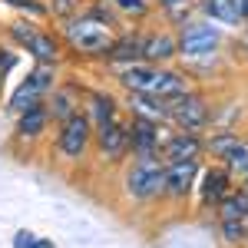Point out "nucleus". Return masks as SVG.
<instances>
[{
	"label": "nucleus",
	"mask_w": 248,
	"mask_h": 248,
	"mask_svg": "<svg viewBox=\"0 0 248 248\" xmlns=\"http://www.w3.org/2000/svg\"><path fill=\"white\" fill-rule=\"evenodd\" d=\"M116 79L126 93H146V96H159V99H172V96L186 93L189 79L186 73L166 70L159 63H126L123 70H116Z\"/></svg>",
	"instance_id": "f257e3e1"
},
{
	"label": "nucleus",
	"mask_w": 248,
	"mask_h": 248,
	"mask_svg": "<svg viewBox=\"0 0 248 248\" xmlns=\"http://www.w3.org/2000/svg\"><path fill=\"white\" fill-rule=\"evenodd\" d=\"M113 27L99 23V20L86 17V14H77V17L63 20V43L79 53V57H106L109 46H113Z\"/></svg>",
	"instance_id": "f03ea898"
},
{
	"label": "nucleus",
	"mask_w": 248,
	"mask_h": 248,
	"mask_svg": "<svg viewBox=\"0 0 248 248\" xmlns=\"http://www.w3.org/2000/svg\"><path fill=\"white\" fill-rule=\"evenodd\" d=\"M126 192L136 202H153L166 192V166L155 159H136V166L126 172Z\"/></svg>",
	"instance_id": "7ed1b4c3"
},
{
	"label": "nucleus",
	"mask_w": 248,
	"mask_h": 248,
	"mask_svg": "<svg viewBox=\"0 0 248 248\" xmlns=\"http://www.w3.org/2000/svg\"><path fill=\"white\" fill-rule=\"evenodd\" d=\"M53 86H57V70L50 63H37V70H30L27 79L10 96V103H7L10 113H23V109H30L37 103H46V96L53 93Z\"/></svg>",
	"instance_id": "20e7f679"
},
{
	"label": "nucleus",
	"mask_w": 248,
	"mask_h": 248,
	"mask_svg": "<svg viewBox=\"0 0 248 248\" xmlns=\"http://www.w3.org/2000/svg\"><path fill=\"white\" fill-rule=\"evenodd\" d=\"M166 113H169V123L175 129H182V133H199V129L209 126V106H205L202 96L192 93V90L166 99Z\"/></svg>",
	"instance_id": "39448f33"
},
{
	"label": "nucleus",
	"mask_w": 248,
	"mask_h": 248,
	"mask_svg": "<svg viewBox=\"0 0 248 248\" xmlns=\"http://www.w3.org/2000/svg\"><path fill=\"white\" fill-rule=\"evenodd\" d=\"M179 40V53L189 60L199 57H212L218 46H222V33L212 20H199V23H182V30L175 33Z\"/></svg>",
	"instance_id": "423d86ee"
},
{
	"label": "nucleus",
	"mask_w": 248,
	"mask_h": 248,
	"mask_svg": "<svg viewBox=\"0 0 248 248\" xmlns=\"http://www.w3.org/2000/svg\"><path fill=\"white\" fill-rule=\"evenodd\" d=\"M10 37H14V43H20L30 57L37 60V63H57L60 60V43L57 37H50L46 30H40V27H33V23H27V20H17L14 27H10Z\"/></svg>",
	"instance_id": "0eeeda50"
},
{
	"label": "nucleus",
	"mask_w": 248,
	"mask_h": 248,
	"mask_svg": "<svg viewBox=\"0 0 248 248\" xmlns=\"http://www.w3.org/2000/svg\"><path fill=\"white\" fill-rule=\"evenodd\" d=\"M90 142H93V123H90V116L83 109H77L73 116H66L60 123L57 149L63 159H83V153L90 149Z\"/></svg>",
	"instance_id": "6e6552de"
},
{
	"label": "nucleus",
	"mask_w": 248,
	"mask_h": 248,
	"mask_svg": "<svg viewBox=\"0 0 248 248\" xmlns=\"http://www.w3.org/2000/svg\"><path fill=\"white\" fill-rule=\"evenodd\" d=\"M93 139H96V149L103 159H123L129 155V123H123L119 116L96 126L93 129Z\"/></svg>",
	"instance_id": "1a4fd4ad"
},
{
	"label": "nucleus",
	"mask_w": 248,
	"mask_h": 248,
	"mask_svg": "<svg viewBox=\"0 0 248 248\" xmlns=\"http://www.w3.org/2000/svg\"><path fill=\"white\" fill-rule=\"evenodd\" d=\"M129 153L136 159H155L159 155V123L146 116L129 119Z\"/></svg>",
	"instance_id": "9d476101"
},
{
	"label": "nucleus",
	"mask_w": 248,
	"mask_h": 248,
	"mask_svg": "<svg viewBox=\"0 0 248 248\" xmlns=\"http://www.w3.org/2000/svg\"><path fill=\"white\" fill-rule=\"evenodd\" d=\"M179 57V40L169 30H153L142 37V63H159L166 66L169 60Z\"/></svg>",
	"instance_id": "9b49d317"
},
{
	"label": "nucleus",
	"mask_w": 248,
	"mask_h": 248,
	"mask_svg": "<svg viewBox=\"0 0 248 248\" xmlns=\"http://www.w3.org/2000/svg\"><path fill=\"white\" fill-rule=\"evenodd\" d=\"M199 175V162L195 159H182V162H166V192L172 199H186L195 186Z\"/></svg>",
	"instance_id": "f8f14e48"
},
{
	"label": "nucleus",
	"mask_w": 248,
	"mask_h": 248,
	"mask_svg": "<svg viewBox=\"0 0 248 248\" xmlns=\"http://www.w3.org/2000/svg\"><path fill=\"white\" fill-rule=\"evenodd\" d=\"M46 126H50V106L46 103H37V106L17 113V126L14 129H17L20 139H37V136L46 133Z\"/></svg>",
	"instance_id": "ddd939ff"
},
{
	"label": "nucleus",
	"mask_w": 248,
	"mask_h": 248,
	"mask_svg": "<svg viewBox=\"0 0 248 248\" xmlns=\"http://www.w3.org/2000/svg\"><path fill=\"white\" fill-rule=\"evenodd\" d=\"M199 139H195V133H179L175 136H169L162 146H159V155L166 159V162H182V159H195L199 155Z\"/></svg>",
	"instance_id": "4468645a"
},
{
	"label": "nucleus",
	"mask_w": 248,
	"mask_h": 248,
	"mask_svg": "<svg viewBox=\"0 0 248 248\" xmlns=\"http://www.w3.org/2000/svg\"><path fill=\"white\" fill-rule=\"evenodd\" d=\"M50 119H57V123H63L66 116H73L77 109H83L79 106V90L73 86V83H63V86H53V93H50Z\"/></svg>",
	"instance_id": "2eb2a0df"
},
{
	"label": "nucleus",
	"mask_w": 248,
	"mask_h": 248,
	"mask_svg": "<svg viewBox=\"0 0 248 248\" xmlns=\"http://www.w3.org/2000/svg\"><path fill=\"white\" fill-rule=\"evenodd\" d=\"M142 37H146V33H123V37H116L113 46H109V53H106V60H109V63H119V66L139 63V60H142Z\"/></svg>",
	"instance_id": "dca6fc26"
},
{
	"label": "nucleus",
	"mask_w": 248,
	"mask_h": 248,
	"mask_svg": "<svg viewBox=\"0 0 248 248\" xmlns=\"http://www.w3.org/2000/svg\"><path fill=\"white\" fill-rule=\"evenodd\" d=\"M83 113L90 116V123L96 126H103V123H109V119H116L119 116V106H116V99L109 93H103V90H96V93L86 96V106H83Z\"/></svg>",
	"instance_id": "f3484780"
},
{
	"label": "nucleus",
	"mask_w": 248,
	"mask_h": 248,
	"mask_svg": "<svg viewBox=\"0 0 248 248\" xmlns=\"http://www.w3.org/2000/svg\"><path fill=\"white\" fill-rule=\"evenodd\" d=\"M126 106L133 109V116H146V119H153V123H159V119H169V113H166V99H159V96L129 93Z\"/></svg>",
	"instance_id": "a211bd4d"
},
{
	"label": "nucleus",
	"mask_w": 248,
	"mask_h": 248,
	"mask_svg": "<svg viewBox=\"0 0 248 248\" xmlns=\"http://www.w3.org/2000/svg\"><path fill=\"white\" fill-rule=\"evenodd\" d=\"M229 192V169H209L202 175V202L205 205H218Z\"/></svg>",
	"instance_id": "6ab92c4d"
},
{
	"label": "nucleus",
	"mask_w": 248,
	"mask_h": 248,
	"mask_svg": "<svg viewBox=\"0 0 248 248\" xmlns=\"http://www.w3.org/2000/svg\"><path fill=\"white\" fill-rule=\"evenodd\" d=\"M202 14L209 20H215V23H225V27H238L242 23L235 0H202Z\"/></svg>",
	"instance_id": "aec40b11"
},
{
	"label": "nucleus",
	"mask_w": 248,
	"mask_h": 248,
	"mask_svg": "<svg viewBox=\"0 0 248 248\" xmlns=\"http://www.w3.org/2000/svg\"><path fill=\"white\" fill-rule=\"evenodd\" d=\"M222 218H248V192H225V199L218 202Z\"/></svg>",
	"instance_id": "412c9836"
},
{
	"label": "nucleus",
	"mask_w": 248,
	"mask_h": 248,
	"mask_svg": "<svg viewBox=\"0 0 248 248\" xmlns=\"http://www.w3.org/2000/svg\"><path fill=\"white\" fill-rule=\"evenodd\" d=\"M222 159H225V169L245 172L248 169V142H238V139H235V142H232V149L222 155Z\"/></svg>",
	"instance_id": "4be33fe9"
},
{
	"label": "nucleus",
	"mask_w": 248,
	"mask_h": 248,
	"mask_svg": "<svg viewBox=\"0 0 248 248\" xmlns=\"http://www.w3.org/2000/svg\"><path fill=\"white\" fill-rule=\"evenodd\" d=\"M46 7H50V14H53L60 23L77 17V14H83V0H46Z\"/></svg>",
	"instance_id": "5701e85b"
},
{
	"label": "nucleus",
	"mask_w": 248,
	"mask_h": 248,
	"mask_svg": "<svg viewBox=\"0 0 248 248\" xmlns=\"http://www.w3.org/2000/svg\"><path fill=\"white\" fill-rule=\"evenodd\" d=\"M109 7L126 14V17H146L149 14V0H109Z\"/></svg>",
	"instance_id": "b1692460"
},
{
	"label": "nucleus",
	"mask_w": 248,
	"mask_h": 248,
	"mask_svg": "<svg viewBox=\"0 0 248 248\" xmlns=\"http://www.w3.org/2000/svg\"><path fill=\"white\" fill-rule=\"evenodd\" d=\"M222 235H225V242H245V235H248V225H245V218H222Z\"/></svg>",
	"instance_id": "393cba45"
},
{
	"label": "nucleus",
	"mask_w": 248,
	"mask_h": 248,
	"mask_svg": "<svg viewBox=\"0 0 248 248\" xmlns=\"http://www.w3.org/2000/svg\"><path fill=\"white\" fill-rule=\"evenodd\" d=\"M159 7H162V10L169 14V20H175V23H186L192 0H159Z\"/></svg>",
	"instance_id": "a878e982"
},
{
	"label": "nucleus",
	"mask_w": 248,
	"mask_h": 248,
	"mask_svg": "<svg viewBox=\"0 0 248 248\" xmlns=\"http://www.w3.org/2000/svg\"><path fill=\"white\" fill-rule=\"evenodd\" d=\"M3 3L17 7V10H23V14H30V17H46V14H50V7H46L43 0H3Z\"/></svg>",
	"instance_id": "bb28decb"
},
{
	"label": "nucleus",
	"mask_w": 248,
	"mask_h": 248,
	"mask_svg": "<svg viewBox=\"0 0 248 248\" xmlns=\"http://www.w3.org/2000/svg\"><path fill=\"white\" fill-rule=\"evenodd\" d=\"M14 248H53V242L37 238L33 232H17V235H14Z\"/></svg>",
	"instance_id": "cd10ccee"
},
{
	"label": "nucleus",
	"mask_w": 248,
	"mask_h": 248,
	"mask_svg": "<svg viewBox=\"0 0 248 248\" xmlns=\"http://www.w3.org/2000/svg\"><path fill=\"white\" fill-rule=\"evenodd\" d=\"M232 142H235V136H215V139L209 142V149H212V153H218V155H225L232 149Z\"/></svg>",
	"instance_id": "c85d7f7f"
},
{
	"label": "nucleus",
	"mask_w": 248,
	"mask_h": 248,
	"mask_svg": "<svg viewBox=\"0 0 248 248\" xmlns=\"http://www.w3.org/2000/svg\"><path fill=\"white\" fill-rule=\"evenodd\" d=\"M235 7H238V17L248 23V0H235Z\"/></svg>",
	"instance_id": "c756f323"
},
{
	"label": "nucleus",
	"mask_w": 248,
	"mask_h": 248,
	"mask_svg": "<svg viewBox=\"0 0 248 248\" xmlns=\"http://www.w3.org/2000/svg\"><path fill=\"white\" fill-rule=\"evenodd\" d=\"M245 192H248V169H245Z\"/></svg>",
	"instance_id": "7c9ffc66"
}]
</instances>
